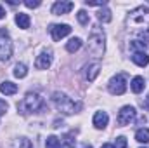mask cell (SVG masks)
Listing matches in <instances>:
<instances>
[{
	"mask_svg": "<svg viewBox=\"0 0 149 148\" xmlns=\"http://www.w3.org/2000/svg\"><path fill=\"white\" fill-rule=\"evenodd\" d=\"M127 23H128L130 30L137 32L144 38H149V7L141 5V7L134 9L130 12V16H128Z\"/></svg>",
	"mask_w": 149,
	"mask_h": 148,
	"instance_id": "obj_1",
	"label": "cell"
},
{
	"mask_svg": "<svg viewBox=\"0 0 149 148\" xmlns=\"http://www.w3.org/2000/svg\"><path fill=\"white\" fill-rule=\"evenodd\" d=\"M43 108H45V101H43V98L40 94H37V92H28L17 103V111L23 113V115L37 113V111H42Z\"/></svg>",
	"mask_w": 149,
	"mask_h": 148,
	"instance_id": "obj_2",
	"label": "cell"
},
{
	"mask_svg": "<svg viewBox=\"0 0 149 148\" xmlns=\"http://www.w3.org/2000/svg\"><path fill=\"white\" fill-rule=\"evenodd\" d=\"M106 35L102 30H99V26H94L90 37H88V52L95 58H102L104 54V47H106Z\"/></svg>",
	"mask_w": 149,
	"mask_h": 148,
	"instance_id": "obj_3",
	"label": "cell"
},
{
	"mask_svg": "<svg viewBox=\"0 0 149 148\" xmlns=\"http://www.w3.org/2000/svg\"><path fill=\"white\" fill-rule=\"evenodd\" d=\"M52 103H54V106L57 110L61 113H64V115H71V113H74L76 110L81 108L80 103H74L73 99L70 96H66L64 92H54L52 94Z\"/></svg>",
	"mask_w": 149,
	"mask_h": 148,
	"instance_id": "obj_4",
	"label": "cell"
},
{
	"mask_svg": "<svg viewBox=\"0 0 149 148\" xmlns=\"http://www.w3.org/2000/svg\"><path fill=\"white\" fill-rule=\"evenodd\" d=\"M12 56V42L9 38V32L5 28H0V59L7 61Z\"/></svg>",
	"mask_w": 149,
	"mask_h": 148,
	"instance_id": "obj_5",
	"label": "cell"
},
{
	"mask_svg": "<svg viewBox=\"0 0 149 148\" xmlns=\"http://www.w3.org/2000/svg\"><path fill=\"white\" fill-rule=\"evenodd\" d=\"M108 89H109V92L114 94V96H121L127 91V77L123 73L114 75L111 80H109V84H108Z\"/></svg>",
	"mask_w": 149,
	"mask_h": 148,
	"instance_id": "obj_6",
	"label": "cell"
},
{
	"mask_svg": "<svg viewBox=\"0 0 149 148\" xmlns=\"http://www.w3.org/2000/svg\"><path fill=\"white\" fill-rule=\"evenodd\" d=\"M135 115H137V111L134 106H123L121 110L118 111V125H128L134 118H135Z\"/></svg>",
	"mask_w": 149,
	"mask_h": 148,
	"instance_id": "obj_7",
	"label": "cell"
},
{
	"mask_svg": "<svg viewBox=\"0 0 149 148\" xmlns=\"http://www.w3.org/2000/svg\"><path fill=\"white\" fill-rule=\"evenodd\" d=\"M71 33V28H70V25H52L50 26V35L52 38L57 42V40H61V38L68 37Z\"/></svg>",
	"mask_w": 149,
	"mask_h": 148,
	"instance_id": "obj_8",
	"label": "cell"
},
{
	"mask_svg": "<svg viewBox=\"0 0 149 148\" xmlns=\"http://www.w3.org/2000/svg\"><path fill=\"white\" fill-rule=\"evenodd\" d=\"M50 65H52V52L50 51H43L35 61V66L38 70H47Z\"/></svg>",
	"mask_w": 149,
	"mask_h": 148,
	"instance_id": "obj_9",
	"label": "cell"
},
{
	"mask_svg": "<svg viewBox=\"0 0 149 148\" xmlns=\"http://www.w3.org/2000/svg\"><path fill=\"white\" fill-rule=\"evenodd\" d=\"M73 7H74L73 2H56V4L52 5V14H56V16L68 14Z\"/></svg>",
	"mask_w": 149,
	"mask_h": 148,
	"instance_id": "obj_10",
	"label": "cell"
},
{
	"mask_svg": "<svg viewBox=\"0 0 149 148\" xmlns=\"http://www.w3.org/2000/svg\"><path fill=\"white\" fill-rule=\"evenodd\" d=\"M99 72H101V65L99 63H90V65L85 66V77H87L88 82H94L95 77L99 75Z\"/></svg>",
	"mask_w": 149,
	"mask_h": 148,
	"instance_id": "obj_11",
	"label": "cell"
},
{
	"mask_svg": "<svg viewBox=\"0 0 149 148\" xmlns=\"http://www.w3.org/2000/svg\"><path fill=\"white\" fill-rule=\"evenodd\" d=\"M108 122H109V117H108L106 111H95V115H94V125L97 129H104L108 125Z\"/></svg>",
	"mask_w": 149,
	"mask_h": 148,
	"instance_id": "obj_12",
	"label": "cell"
},
{
	"mask_svg": "<svg viewBox=\"0 0 149 148\" xmlns=\"http://www.w3.org/2000/svg\"><path fill=\"white\" fill-rule=\"evenodd\" d=\"M132 61H134L135 65H139V66H148L149 65V56L146 54V52L135 51V52L132 54Z\"/></svg>",
	"mask_w": 149,
	"mask_h": 148,
	"instance_id": "obj_13",
	"label": "cell"
},
{
	"mask_svg": "<svg viewBox=\"0 0 149 148\" xmlns=\"http://www.w3.org/2000/svg\"><path fill=\"white\" fill-rule=\"evenodd\" d=\"M0 92H2V94H5V96L16 94V92H17V85H16L14 82L5 80V82H2V84H0Z\"/></svg>",
	"mask_w": 149,
	"mask_h": 148,
	"instance_id": "obj_14",
	"label": "cell"
},
{
	"mask_svg": "<svg viewBox=\"0 0 149 148\" xmlns=\"http://www.w3.org/2000/svg\"><path fill=\"white\" fill-rule=\"evenodd\" d=\"M16 25H17L19 28H23V30L30 28V16H28V14H24V12L16 14Z\"/></svg>",
	"mask_w": 149,
	"mask_h": 148,
	"instance_id": "obj_15",
	"label": "cell"
},
{
	"mask_svg": "<svg viewBox=\"0 0 149 148\" xmlns=\"http://www.w3.org/2000/svg\"><path fill=\"white\" fill-rule=\"evenodd\" d=\"M144 85H146V82H144L142 77H134V80H132V84H130V87H132V91H134L135 94L142 92V91H144Z\"/></svg>",
	"mask_w": 149,
	"mask_h": 148,
	"instance_id": "obj_16",
	"label": "cell"
},
{
	"mask_svg": "<svg viewBox=\"0 0 149 148\" xmlns=\"http://www.w3.org/2000/svg\"><path fill=\"white\" fill-rule=\"evenodd\" d=\"M135 140H137L139 143H149V129H146V127L139 129V131L135 132Z\"/></svg>",
	"mask_w": 149,
	"mask_h": 148,
	"instance_id": "obj_17",
	"label": "cell"
},
{
	"mask_svg": "<svg viewBox=\"0 0 149 148\" xmlns=\"http://www.w3.org/2000/svg\"><path fill=\"white\" fill-rule=\"evenodd\" d=\"M80 47H81V40H80L78 37L71 38V40L66 44V51H68V52H76Z\"/></svg>",
	"mask_w": 149,
	"mask_h": 148,
	"instance_id": "obj_18",
	"label": "cell"
},
{
	"mask_svg": "<svg viewBox=\"0 0 149 148\" xmlns=\"http://www.w3.org/2000/svg\"><path fill=\"white\" fill-rule=\"evenodd\" d=\"M26 75H28V68H26V65L17 63L16 68H14V77H17V78H24Z\"/></svg>",
	"mask_w": 149,
	"mask_h": 148,
	"instance_id": "obj_19",
	"label": "cell"
},
{
	"mask_svg": "<svg viewBox=\"0 0 149 148\" xmlns=\"http://www.w3.org/2000/svg\"><path fill=\"white\" fill-rule=\"evenodd\" d=\"M97 18H99V21H102V23H109V21H111V11H109V9H101V11L97 12Z\"/></svg>",
	"mask_w": 149,
	"mask_h": 148,
	"instance_id": "obj_20",
	"label": "cell"
},
{
	"mask_svg": "<svg viewBox=\"0 0 149 148\" xmlns=\"http://www.w3.org/2000/svg\"><path fill=\"white\" fill-rule=\"evenodd\" d=\"M14 148H33V145L28 138H19L14 141Z\"/></svg>",
	"mask_w": 149,
	"mask_h": 148,
	"instance_id": "obj_21",
	"label": "cell"
},
{
	"mask_svg": "<svg viewBox=\"0 0 149 148\" xmlns=\"http://www.w3.org/2000/svg\"><path fill=\"white\" fill-rule=\"evenodd\" d=\"M61 147V141L57 136H49L47 138V143H45V148H59Z\"/></svg>",
	"mask_w": 149,
	"mask_h": 148,
	"instance_id": "obj_22",
	"label": "cell"
},
{
	"mask_svg": "<svg viewBox=\"0 0 149 148\" xmlns=\"http://www.w3.org/2000/svg\"><path fill=\"white\" fill-rule=\"evenodd\" d=\"M85 4H87L88 7H104L108 2H106V0H85Z\"/></svg>",
	"mask_w": 149,
	"mask_h": 148,
	"instance_id": "obj_23",
	"label": "cell"
},
{
	"mask_svg": "<svg viewBox=\"0 0 149 148\" xmlns=\"http://www.w3.org/2000/svg\"><path fill=\"white\" fill-rule=\"evenodd\" d=\"M130 49H141V52H144V49H146V42H142V40H134L132 44H130Z\"/></svg>",
	"mask_w": 149,
	"mask_h": 148,
	"instance_id": "obj_24",
	"label": "cell"
},
{
	"mask_svg": "<svg viewBox=\"0 0 149 148\" xmlns=\"http://www.w3.org/2000/svg\"><path fill=\"white\" fill-rule=\"evenodd\" d=\"M76 18H78V21H80L81 25H87V23H88V14H87L85 11H78Z\"/></svg>",
	"mask_w": 149,
	"mask_h": 148,
	"instance_id": "obj_25",
	"label": "cell"
},
{
	"mask_svg": "<svg viewBox=\"0 0 149 148\" xmlns=\"http://www.w3.org/2000/svg\"><path fill=\"white\" fill-rule=\"evenodd\" d=\"M114 148H127V140L123 136L116 138V143H114Z\"/></svg>",
	"mask_w": 149,
	"mask_h": 148,
	"instance_id": "obj_26",
	"label": "cell"
},
{
	"mask_svg": "<svg viewBox=\"0 0 149 148\" xmlns=\"http://www.w3.org/2000/svg\"><path fill=\"white\" fill-rule=\"evenodd\" d=\"M40 4H42L40 0H26V2H24V5H26V7H30V9H35V7L40 5Z\"/></svg>",
	"mask_w": 149,
	"mask_h": 148,
	"instance_id": "obj_27",
	"label": "cell"
},
{
	"mask_svg": "<svg viewBox=\"0 0 149 148\" xmlns=\"http://www.w3.org/2000/svg\"><path fill=\"white\" fill-rule=\"evenodd\" d=\"M7 108H9V106H7V103L0 99V115H3V113L7 111Z\"/></svg>",
	"mask_w": 149,
	"mask_h": 148,
	"instance_id": "obj_28",
	"label": "cell"
},
{
	"mask_svg": "<svg viewBox=\"0 0 149 148\" xmlns=\"http://www.w3.org/2000/svg\"><path fill=\"white\" fill-rule=\"evenodd\" d=\"M59 148H73V140L66 138V143H64V145H61Z\"/></svg>",
	"mask_w": 149,
	"mask_h": 148,
	"instance_id": "obj_29",
	"label": "cell"
},
{
	"mask_svg": "<svg viewBox=\"0 0 149 148\" xmlns=\"http://www.w3.org/2000/svg\"><path fill=\"white\" fill-rule=\"evenodd\" d=\"M5 18V11H3V7L0 5V19H3Z\"/></svg>",
	"mask_w": 149,
	"mask_h": 148,
	"instance_id": "obj_30",
	"label": "cell"
},
{
	"mask_svg": "<svg viewBox=\"0 0 149 148\" xmlns=\"http://www.w3.org/2000/svg\"><path fill=\"white\" fill-rule=\"evenodd\" d=\"M101 148H114V145H111V143H106V145H102Z\"/></svg>",
	"mask_w": 149,
	"mask_h": 148,
	"instance_id": "obj_31",
	"label": "cell"
},
{
	"mask_svg": "<svg viewBox=\"0 0 149 148\" xmlns=\"http://www.w3.org/2000/svg\"><path fill=\"white\" fill-rule=\"evenodd\" d=\"M80 148H92V145H88V143H85V145H81Z\"/></svg>",
	"mask_w": 149,
	"mask_h": 148,
	"instance_id": "obj_32",
	"label": "cell"
},
{
	"mask_svg": "<svg viewBox=\"0 0 149 148\" xmlns=\"http://www.w3.org/2000/svg\"><path fill=\"white\" fill-rule=\"evenodd\" d=\"M148 105H149V94H148Z\"/></svg>",
	"mask_w": 149,
	"mask_h": 148,
	"instance_id": "obj_33",
	"label": "cell"
}]
</instances>
